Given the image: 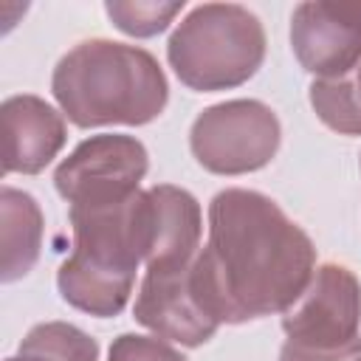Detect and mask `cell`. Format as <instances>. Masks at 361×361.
<instances>
[{
	"instance_id": "cell-10",
	"label": "cell",
	"mask_w": 361,
	"mask_h": 361,
	"mask_svg": "<svg viewBox=\"0 0 361 361\" xmlns=\"http://www.w3.org/2000/svg\"><path fill=\"white\" fill-rule=\"evenodd\" d=\"M3 113V175H37L65 147V116L34 93L8 96Z\"/></svg>"
},
{
	"instance_id": "cell-18",
	"label": "cell",
	"mask_w": 361,
	"mask_h": 361,
	"mask_svg": "<svg viewBox=\"0 0 361 361\" xmlns=\"http://www.w3.org/2000/svg\"><path fill=\"white\" fill-rule=\"evenodd\" d=\"M358 166H361V161H358Z\"/></svg>"
},
{
	"instance_id": "cell-6",
	"label": "cell",
	"mask_w": 361,
	"mask_h": 361,
	"mask_svg": "<svg viewBox=\"0 0 361 361\" xmlns=\"http://www.w3.org/2000/svg\"><path fill=\"white\" fill-rule=\"evenodd\" d=\"M282 124L259 99H228L197 113L189 130L195 161L212 175H248L279 149Z\"/></svg>"
},
{
	"instance_id": "cell-8",
	"label": "cell",
	"mask_w": 361,
	"mask_h": 361,
	"mask_svg": "<svg viewBox=\"0 0 361 361\" xmlns=\"http://www.w3.org/2000/svg\"><path fill=\"white\" fill-rule=\"evenodd\" d=\"M296 62L316 79H341L361 62V0L299 3L290 17Z\"/></svg>"
},
{
	"instance_id": "cell-17",
	"label": "cell",
	"mask_w": 361,
	"mask_h": 361,
	"mask_svg": "<svg viewBox=\"0 0 361 361\" xmlns=\"http://www.w3.org/2000/svg\"><path fill=\"white\" fill-rule=\"evenodd\" d=\"M355 361H361V358H355Z\"/></svg>"
},
{
	"instance_id": "cell-2",
	"label": "cell",
	"mask_w": 361,
	"mask_h": 361,
	"mask_svg": "<svg viewBox=\"0 0 361 361\" xmlns=\"http://www.w3.org/2000/svg\"><path fill=\"white\" fill-rule=\"evenodd\" d=\"M73 248L56 271L59 296L96 319L118 316L133 290L138 265L152 245L149 197L144 189L116 203L68 206Z\"/></svg>"
},
{
	"instance_id": "cell-3",
	"label": "cell",
	"mask_w": 361,
	"mask_h": 361,
	"mask_svg": "<svg viewBox=\"0 0 361 361\" xmlns=\"http://www.w3.org/2000/svg\"><path fill=\"white\" fill-rule=\"evenodd\" d=\"M51 93L71 124L141 127L155 121L169 102V82L158 59L127 42L85 39L54 68Z\"/></svg>"
},
{
	"instance_id": "cell-4",
	"label": "cell",
	"mask_w": 361,
	"mask_h": 361,
	"mask_svg": "<svg viewBox=\"0 0 361 361\" xmlns=\"http://www.w3.org/2000/svg\"><path fill=\"white\" fill-rule=\"evenodd\" d=\"M166 59L189 90H231L262 68L265 28L240 3H200L172 31Z\"/></svg>"
},
{
	"instance_id": "cell-13",
	"label": "cell",
	"mask_w": 361,
	"mask_h": 361,
	"mask_svg": "<svg viewBox=\"0 0 361 361\" xmlns=\"http://www.w3.org/2000/svg\"><path fill=\"white\" fill-rule=\"evenodd\" d=\"M6 361H99V341L68 322L34 324Z\"/></svg>"
},
{
	"instance_id": "cell-7",
	"label": "cell",
	"mask_w": 361,
	"mask_h": 361,
	"mask_svg": "<svg viewBox=\"0 0 361 361\" xmlns=\"http://www.w3.org/2000/svg\"><path fill=\"white\" fill-rule=\"evenodd\" d=\"M149 152L135 135L102 133L79 141L54 169V186L68 206L116 203L138 192Z\"/></svg>"
},
{
	"instance_id": "cell-14",
	"label": "cell",
	"mask_w": 361,
	"mask_h": 361,
	"mask_svg": "<svg viewBox=\"0 0 361 361\" xmlns=\"http://www.w3.org/2000/svg\"><path fill=\"white\" fill-rule=\"evenodd\" d=\"M307 99L324 127L341 135H361V62L341 79H313Z\"/></svg>"
},
{
	"instance_id": "cell-11",
	"label": "cell",
	"mask_w": 361,
	"mask_h": 361,
	"mask_svg": "<svg viewBox=\"0 0 361 361\" xmlns=\"http://www.w3.org/2000/svg\"><path fill=\"white\" fill-rule=\"evenodd\" d=\"M147 197L152 217V245L144 265L155 271L192 265L200 251L203 234V214L197 197L172 183L149 186Z\"/></svg>"
},
{
	"instance_id": "cell-16",
	"label": "cell",
	"mask_w": 361,
	"mask_h": 361,
	"mask_svg": "<svg viewBox=\"0 0 361 361\" xmlns=\"http://www.w3.org/2000/svg\"><path fill=\"white\" fill-rule=\"evenodd\" d=\"M107 361H189L180 350H175L166 338L121 333L113 338L107 350Z\"/></svg>"
},
{
	"instance_id": "cell-9",
	"label": "cell",
	"mask_w": 361,
	"mask_h": 361,
	"mask_svg": "<svg viewBox=\"0 0 361 361\" xmlns=\"http://www.w3.org/2000/svg\"><path fill=\"white\" fill-rule=\"evenodd\" d=\"M192 265L164 271L147 268L133 305V319L141 327L180 347H200L220 327V322L206 310L203 299L197 296Z\"/></svg>"
},
{
	"instance_id": "cell-12",
	"label": "cell",
	"mask_w": 361,
	"mask_h": 361,
	"mask_svg": "<svg viewBox=\"0 0 361 361\" xmlns=\"http://www.w3.org/2000/svg\"><path fill=\"white\" fill-rule=\"evenodd\" d=\"M42 228L45 217L34 195L6 183L0 189V279L6 285L23 279L37 265Z\"/></svg>"
},
{
	"instance_id": "cell-5",
	"label": "cell",
	"mask_w": 361,
	"mask_h": 361,
	"mask_svg": "<svg viewBox=\"0 0 361 361\" xmlns=\"http://www.w3.org/2000/svg\"><path fill=\"white\" fill-rule=\"evenodd\" d=\"M279 361L361 358V282L338 262L316 265L305 293L282 313Z\"/></svg>"
},
{
	"instance_id": "cell-15",
	"label": "cell",
	"mask_w": 361,
	"mask_h": 361,
	"mask_svg": "<svg viewBox=\"0 0 361 361\" xmlns=\"http://www.w3.org/2000/svg\"><path fill=\"white\" fill-rule=\"evenodd\" d=\"M183 0L161 3V0H107L104 11L110 23L127 37H155L169 28V23L183 11Z\"/></svg>"
},
{
	"instance_id": "cell-1",
	"label": "cell",
	"mask_w": 361,
	"mask_h": 361,
	"mask_svg": "<svg viewBox=\"0 0 361 361\" xmlns=\"http://www.w3.org/2000/svg\"><path fill=\"white\" fill-rule=\"evenodd\" d=\"M316 274V245L276 200L231 186L209 203V237L192 279L220 324L285 313Z\"/></svg>"
}]
</instances>
